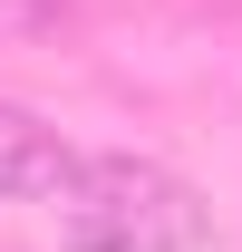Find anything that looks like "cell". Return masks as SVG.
Wrapping results in <instances>:
<instances>
[{
    "label": "cell",
    "mask_w": 242,
    "mask_h": 252,
    "mask_svg": "<svg viewBox=\"0 0 242 252\" xmlns=\"http://www.w3.org/2000/svg\"><path fill=\"white\" fill-rule=\"evenodd\" d=\"M68 175H78V146L49 117H30V107L0 97V204H59Z\"/></svg>",
    "instance_id": "7a4b0ae2"
},
{
    "label": "cell",
    "mask_w": 242,
    "mask_h": 252,
    "mask_svg": "<svg viewBox=\"0 0 242 252\" xmlns=\"http://www.w3.org/2000/svg\"><path fill=\"white\" fill-rule=\"evenodd\" d=\"M59 233L68 252H204L213 204L155 156H78L59 194Z\"/></svg>",
    "instance_id": "6da1fadb"
}]
</instances>
